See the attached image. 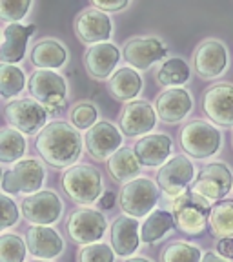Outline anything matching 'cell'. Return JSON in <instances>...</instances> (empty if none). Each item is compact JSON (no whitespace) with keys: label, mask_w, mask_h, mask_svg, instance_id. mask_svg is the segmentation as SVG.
Segmentation results:
<instances>
[{"label":"cell","mask_w":233,"mask_h":262,"mask_svg":"<svg viewBox=\"0 0 233 262\" xmlns=\"http://www.w3.org/2000/svg\"><path fill=\"white\" fill-rule=\"evenodd\" d=\"M37 151L53 168H68L82 153V137L71 124L55 120L37 137Z\"/></svg>","instance_id":"obj_1"},{"label":"cell","mask_w":233,"mask_h":262,"mask_svg":"<svg viewBox=\"0 0 233 262\" xmlns=\"http://www.w3.org/2000/svg\"><path fill=\"white\" fill-rule=\"evenodd\" d=\"M209 213H211L209 201L195 191L177 196L172 204L175 228L189 237H199L204 233L206 224H209Z\"/></svg>","instance_id":"obj_2"},{"label":"cell","mask_w":233,"mask_h":262,"mask_svg":"<svg viewBox=\"0 0 233 262\" xmlns=\"http://www.w3.org/2000/svg\"><path fill=\"white\" fill-rule=\"evenodd\" d=\"M62 189L77 204H93L100 201L102 193V175L90 164L71 166L62 175Z\"/></svg>","instance_id":"obj_3"},{"label":"cell","mask_w":233,"mask_h":262,"mask_svg":"<svg viewBox=\"0 0 233 262\" xmlns=\"http://www.w3.org/2000/svg\"><path fill=\"white\" fill-rule=\"evenodd\" d=\"M180 147L192 159L204 160L217 155L222 144V135L219 127L206 120H192L180 129Z\"/></svg>","instance_id":"obj_4"},{"label":"cell","mask_w":233,"mask_h":262,"mask_svg":"<svg viewBox=\"0 0 233 262\" xmlns=\"http://www.w3.org/2000/svg\"><path fill=\"white\" fill-rule=\"evenodd\" d=\"M159 184L147 177H139L122 186L119 193V206L128 217L140 219L152 215L159 202Z\"/></svg>","instance_id":"obj_5"},{"label":"cell","mask_w":233,"mask_h":262,"mask_svg":"<svg viewBox=\"0 0 233 262\" xmlns=\"http://www.w3.org/2000/svg\"><path fill=\"white\" fill-rule=\"evenodd\" d=\"M29 93L49 115H57L66 106L68 84L57 71L38 70L29 77Z\"/></svg>","instance_id":"obj_6"},{"label":"cell","mask_w":233,"mask_h":262,"mask_svg":"<svg viewBox=\"0 0 233 262\" xmlns=\"http://www.w3.org/2000/svg\"><path fill=\"white\" fill-rule=\"evenodd\" d=\"M46 171L40 160L37 159H22L15 162V166L2 173V191L4 195L11 193H28L35 195L40 191L44 184Z\"/></svg>","instance_id":"obj_7"},{"label":"cell","mask_w":233,"mask_h":262,"mask_svg":"<svg viewBox=\"0 0 233 262\" xmlns=\"http://www.w3.org/2000/svg\"><path fill=\"white\" fill-rule=\"evenodd\" d=\"M4 115L13 129L26 135H35L37 131H42L46 127L49 113L35 98H18L6 104Z\"/></svg>","instance_id":"obj_8"},{"label":"cell","mask_w":233,"mask_h":262,"mask_svg":"<svg viewBox=\"0 0 233 262\" xmlns=\"http://www.w3.org/2000/svg\"><path fill=\"white\" fill-rule=\"evenodd\" d=\"M195 179V166L188 155H175L168 162L160 166L157 173V184L166 195L180 196L184 195L188 186Z\"/></svg>","instance_id":"obj_9"},{"label":"cell","mask_w":233,"mask_h":262,"mask_svg":"<svg viewBox=\"0 0 233 262\" xmlns=\"http://www.w3.org/2000/svg\"><path fill=\"white\" fill-rule=\"evenodd\" d=\"M106 217L100 211L90 208H80L73 211L66 222V229L71 241L84 246L97 244L106 233Z\"/></svg>","instance_id":"obj_10"},{"label":"cell","mask_w":233,"mask_h":262,"mask_svg":"<svg viewBox=\"0 0 233 262\" xmlns=\"http://www.w3.org/2000/svg\"><path fill=\"white\" fill-rule=\"evenodd\" d=\"M22 215L24 219L33 226H49L57 222L62 215V204L60 196L53 191H38L35 195L26 196L20 204Z\"/></svg>","instance_id":"obj_11"},{"label":"cell","mask_w":233,"mask_h":262,"mask_svg":"<svg viewBox=\"0 0 233 262\" xmlns=\"http://www.w3.org/2000/svg\"><path fill=\"white\" fill-rule=\"evenodd\" d=\"M233 175L222 162L206 164L193 182V191L202 195L208 201H221L231 191Z\"/></svg>","instance_id":"obj_12"},{"label":"cell","mask_w":233,"mask_h":262,"mask_svg":"<svg viewBox=\"0 0 233 262\" xmlns=\"http://www.w3.org/2000/svg\"><path fill=\"white\" fill-rule=\"evenodd\" d=\"M202 111L213 124L222 127L233 126V84L219 82L208 88L202 97Z\"/></svg>","instance_id":"obj_13"},{"label":"cell","mask_w":233,"mask_h":262,"mask_svg":"<svg viewBox=\"0 0 233 262\" xmlns=\"http://www.w3.org/2000/svg\"><path fill=\"white\" fill-rule=\"evenodd\" d=\"M228 68V49L221 40L209 38L199 44L193 55V70L201 78H217Z\"/></svg>","instance_id":"obj_14"},{"label":"cell","mask_w":233,"mask_h":262,"mask_svg":"<svg viewBox=\"0 0 233 262\" xmlns=\"http://www.w3.org/2000/svg\"><path fill=\"white\" fill-rule=\"evenodd\" d=\"M168 48L160 38L155 37H137L124 44L122 57L133 70H147L155 62L166 57Z\"/></svg>","instance_id":"obj_15"},{"label":"cell","mask_w":233,"mask_h":262,"mask_svg":"<svg viewBox=\"0 0 233 262\" xmlns=\"http://www.w3.org/2000/svg\"><path fill=\"white\" fill-rule=\"evenodd\" d=\"M157 111L146 100H133L126 104L120 111L119 126L120 131L128 137H139V135H150V131L157 124Z\"/></svg>","instance_id":"obj_16"},{"label":"cell","mask_w":233,"mask_h":262,"mask_svg":"<svg viewBox=\"0 0 233 262\" xmlns=\"http://www.w3.org/2000/svg\"><path fill=\"white\" fill-rule=\"evenodd\" d=\"M111 18L108 13L100 11L97 8H88L78 13L75 20V33L80 42L84 44H102L111 37Z\"/></svg>","instance_id":"obj_17"},{"label":"cell","mask_w":233,"mask_h":262,"mask_svg":"<svg viewBox=\"0 0 233 262\" xmlns=\"http://www.w3.org/2000/svg\"><path fill=\"white\" fill-rule=\"evenodd\" d=\"M84 144L93 159L110 160L122 146V135L111 122L98 120L91 129H88Z\"/></svg>","instance_id":"obj_18"},{"label":"cell","mask_w":233,"mask_h":262,"mask_svg":"<svg viewBox=\"0 0 233 262\" xmlns=\"http://www.w3.org/2000/svg\"><path fill=\"white\" fill-rule=\"evenodd\" d=\"M120 60L119 48L111 42H102V44L90 46L84 53V68L88 75L97 80L111 78L117 70V64Z\"/></svg>","instance_id":"obj_19"},{"label":"cell","mask_w":233,"mask_h":262,"mask_svg":"<svg viewBox=\"0 0 233 262\" xmlns=\"http://www.w3.org/2000/svg\"><path fill=\"white\" fill-rule=\"evenodd\" d=\"M193 98L184 88H172L160 93L155 100V111L162 122L177 124L192 111Z\"/></svg>","instance_id":"obj_20"},{"label":"cell","mask_w":233,"mask_h":262,"mask_svg":"<svg viewBox=\"0 0 233 262\" xmlns=\"http://www.w3.org/2000/svg\"><path fill=\"white\" fill-rule=\"evenodd\" d=\"M35 33V26L29 24H8L2 29V44H0V60L2 64H18L26 55L28 38Z\"/></svg>","instance_id":"obj_21"},{"label":"cell","mask_w":233,"mask_h":262,"mask_svg":"<svg viewBox=\"0 0 233 262\" xmlns=\"http://www.w3.org/2000/svg\"><path fill=\"white\" fill-rule=\"evenodd\" d=\"M172 139L164 133H150V135L142 137L139 142L133 146L137 159H139L140 166H147V168H157L160 164H166L172 155Z\"/></svg>","instance_id":"obj_22"},{"label":"cell","mask_w":233,"mask_h":262,"mask_svg":"<svg viewBox=\"0 0 233 262\" xmlns=\"http://www.w3.org/2000/svg\"><path fill=\"white\" fill-rule=\"evenodd\" d=\"M26 244L33 257L40 260H49L62 253L64 241L60 235L49 226H33L26 233Z\"/></svg>","instance_id":"obj_23"},{"label":"cell","mask_w":233,"mask_h":262,"mask_svg":"<svg viewBox=\"0 0 233 262\" xmlns=\"http://www.w3.org/2000/svg\"><path fill=\"white\" fill-rule=\"evenodd\" d=\"M140 244V231L137 219L128 217H117L111 224V246L113 251L119 257L131 258V255L139 250Z\"/></svg>","instance_id":"obj_24"},{"label":"cell","mask_w":233,"mask_h":262,"mask_svg":"<svg viewBox=\"0 0 233 262\" xmlns=\"http://www.w3.org/2000/svg\"><path fill=\"white\" fill-rule=\"evenodd\" d=\"M110 95L119 102H133V98L142 91V78L133 68H120L108 82Z\"/></svg>","instance_id":"obj_25"},{"label":"cell","mask_w":233,"mask_h":262,"mask_svg":"<svg viewBox=\"0 0 233 262\" xmlns=\"http://www.w3.org/2000/svg\"><path fill=\"white\" fill-rule=\"evenodd\" d=\"M68 51L62 42L55 38H42L31 49V64L38 70L55 71L66 64Z\"/></svg>","instance_id":"obj_26"},{"label":"cell","mask_w":233,"mask_h":262,"mask_svg":"<svg viewBox=\"0 0 233 262\" xmlns=\"http://www.w3.org/2000/svg\"><path fill=\"white\" fill-rule=\"evenodd\" d=\"M108 171L117 182H131L140 171V162L135 151L130 147H120L110 160H108Z\"/></svg>","instance_id":"obj_27"},{"label":"cell","mask_w":233,"mask_h":262,"mask_svg":"<svg viewBox=\"0 0 233 262\" xmlns=\"http://www.w3.org/2000/svg\"><path fill=\"white\" fill-rule=\"evenodd\" d=\"M175 228V219L170 211L155 209L152 215H147L140 228V241L144 244H155L162 237H166L168 231Z\"/></svg>","instance_id":"obj_28"},{"label":"cell","mask_w":233,"mask_h":262,"mask_svg":"<svg viewBox=\"0 0 233 262\" xmlns=\"http://www.w3.org/2000/svg\"><path fill=\"white\" fill-rule=\"evenodd\" d=\"M157 82L172 90V86H184L189 80V66L182 58H166L157 70Z\"/></svg>","instance_id":"obj_29"},{"label":"cell","mask_w":233,"mask_h":262,"mask_svg":"<svg viewBox=\"0 0 233 262\" xmlns=\"http://www.w3.org/2000/svg\"><path fill=\"white\" fill-rule=\"evenodd\" d=\"M209 229L217 238H233V201H219L209 213Z\"/></svg>","instance_id":"obj_30"},{"label":"cell","mask_w":233,"mask_h":262,"mask_svg":"<svg viewBox=\"0 0 233 262\" xmlns=\"http://www.w3.org/2000/svg\"><path fill=\"white\" fill-rule=\"evenodd\" d=\"M26 153V139L20 131L4 127L0 133V162H18Z\"/></svg>","instance_id":"obj_31"},{"label":"cell","mask_w":233,"mask_h":262,"mask_svg":"<svg viewBox=\"0 0 233 262\" xmlns=\"http://www.w3.org/2000/svg\"><path fill=\"white\" fill-rule=\"evenodd\" d=\"M26 86V75L20 68L11 64H2L0 68V97L4 100L20 95Z\"/></svg>","instance_id":"obj_32"},{"label":"cell","mask_w":233,"mask_h":262,"mask_svg":"<svg viewBox=\"0 0 233 262\" xmlns=\"http://www.w3.org/2000/svg\"><path fill=\"white\" fill-rule=\"evenodd\" d=\"M162 262H202V253L197 246L189 242H170L160 255Z\"/></svg>","instance_id":"obj_33"},{"label":"cell","mask_w":233,"mask_h":262,"mask_svg":"<svg viewBox=\"0 0 233 262\" xmlns=\"http://www.w3.org/2000/svg\"><path fill=\"white\" fill-rule=\"evenodd\" d=\"M28 244L18 235L4 233L0 237V262H24Z\"/></svg>","instance_id":"obj_34"},{"label":"cell","mask_w":233,"mask_h":262,"mask_svg":"<svg viewBox=\"0 0 233 262\" xmlns=\"http://www.w3.org/2000/svg\"><path fill=\"white\" fill-rule=\"evenodd\" d=\"M31 9V0L16 2V0H0V18L9 24H18Z\"/></svg>","instance_id":"obj_35"},{"label":"cell","mask_w":233,"mask_h":262,"mask_svg":"<svg viewBox=\"0 0 233 262\" xmlns=\"http://www.w3.org/2000/svg\"><path fill=\"white\" fill-rule=\"evenodd\" d=\"M78 262H115V251L104 242L90 244L78 251Z\"/></svg>","instance_id":"obj_36"},{"label":"cell","mask_w":233,"mask_h":262,"mask_svg":"<svg viewBox=\"0 0 233 262\" xmlns=\"http://www.w3.org/2000/svg\"><path fill=\"white\" fill-rule=\"evenodd\" d=\"M97 110L90 102H78L71 111V122L77 129H91L97 124Z\"/></svg>","instance_id":"obj_37"},{"label":"cell","mask_w":233,"mask_h":262,"mask_svg":"<svg viewBox=\"0 0 233 262\" xmlns=\"http://www.w3.org/2000/svg\"><path fill=\"white\" fill-rule=\"evenodd\" d=\"M0 204H2V221H0V228L8 229L16 224L18 221V208L15 202L9 199L8 195L0 196Z\"/></svg>","instance_id":"obj_38"},{"label":"cell","mask_w":233,"mask_h":262,"mask_svg":"<svg viewBox=\"0 0 233 262\" xmlns=\"http://www.w3.org/2000/svg\"><path fill=\"white\" fill-rule=\"evenodd\" d=\"M128 2L126 0H115V2H104V0H93V8L100 9L104 13H117V11H122V9L128 8Z\"/></svg>","instance_id":"obj_39"},{"label":"cell","mask_w":233,"mask_h":262,"mask_svg":"<svg viewBox=\"0 0 233 262\" xmlns=\"http://www.w3.org/2000/svg\"><path fill=\"white\" fill-rule=\"evenodd\" d=\"M219 255L224 258H233V238H222L217 244Z\"/></svg>","instance_id":"obj_40"},{"label":"cell","mask_w":233,"mask_h":262,"mask_svg":"<svg viewBox=\"0 0 233 262\" xmlns=\"http://www.w3.org/2000/svg\"><path fill=\"white\" fill-rule=\"evenodd\" d=\"M100 208H104V209H111L115 206V193L113 191H108V193H104L102 196H100Z\"/></svg>","instance_id":"obj_41"},{"label":"cell","mask_w":233,"mask_h":262,"mask_svg":"<svg viewBox=\"0 0 233 262\" xmlns=\"http://www.w3.org/2000/svg\"><path fill=\"white\" fill-rule=\"evenodd\" d=\"M202 262H228L224 257H221L219 253H213V251H208V253H204V257H202Z\"/></svg>","instance_id":"obj_42"},{"label":"cell","mask_w":233,"mask_h":262,"mask_svg":"<svg viewBox=\"0 0 233 262\" xmlns=\"http://www.w3.org/2000/svg\"><path fill=\"white\" fill-rule=\"evenodd\" d=\"M124 262H152V260H147V258H144V257H131V258H126Z\"/></svg>","instance_id":"obj_43"},{"label":"cell","mask_w":233,"mask_h":262,"mask_svg":"<svg viewBox=\"0 0 233 262\" xmlns=\"http://www.w3.org/2000/svg\"><path fill=\"white\" fill-rule=\"evenodd\" d=\"M33 262H48V260H33Z\"/></svg>","instance_id":"obj_44"},{"label":"cell","mask_w":233,"mask_h":262,"mask_svg":"<svg viewBox=\"0 0 233 262\" xmlns=\"http://www.w3.org/2000/svg\"><path fill=\"white\" fill-rule=\"evenodd\" d=\"M231 144H233V137H231Z\"/></svg>","instance_id":"obj_45"}]
</instances>
